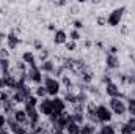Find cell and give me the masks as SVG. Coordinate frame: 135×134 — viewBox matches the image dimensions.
Returning <instances> with one entry per match:
<instances>
[{
    "label": "cell",
    "mask_w": 135,
    "mask_h": 134,
    "mask_svg": "<svg viewBox=\"0 0 135 134\" xmlns=\"http://www.w3.org/2000/svg\"><path fill=\"white\" fill-rule=\"evenodd\" d=\"M42 85L46 87V90H47V96H49V98L60 96L61 88H63V87H61L60 79H57V77H54V76H49V74H44Z\"/></svg>",
    "instance_id": "1"
},
{
    "label": "cell",
    "mask_w": 135,
    "mask_h": 134,
    "mask_svg": "<svg viewBox=\"0 0 135 134\" xmlns=\"http://www.w3.org/2000/svg\"><path fill=\"white\" fill-rule=\"evenodd\" d=\"M96 118H98L99 126H101V125H107V123H112L113 114H112V110L108 109V106H107L105 102L96 104Z\"/></svg>",
    "instance_id": "2"
},
{
    "label": "cell",
    "mask_w": 135,
    "mask_h": 134,
    "mask_svg": "<svg viewBox=\"0 0 135 134\" xmlns=\"http://www.w3.org/2000/svg\"><path fill=\"white\" fill-rule=\"evenodd\" d=\"M107 106L112 110V114L116 115V117H124L127 114L126 100H121V98H108V104Z\"/></svg>",
    "instance_id": "3"
},
{
    "label": "cell",
    "mask_w": 135,
    "mask_h": 134,
    "mask_svg": "<svg viewBox=\"0 0 135 134\" xmlns=\"http://www.w3.org/2000/svg\"><path fill=\"white\" fill-rule=\"evenodd\" d=\"M126 10H127V8H126L124 5H123V6H118V8H115V10H112L110 14L107 16V25H110V27H119L121 22H123V16H124Z\"/></svg>",
    "instance_id": "4"
},
{
    "label": "cell",
    "mask_w": 135,
    "mask_h": 134,
    "mask_svg": "<svg viewBox=\"0 0 135 134\" xmlns=\"http://www.w3.org/2000/svg\"><path fill=\"white\" fill-rule=\"evenodd\" d=\"M104 93H105L108 98H121V100H126V98H127L126 93H123L121 87H119L115 81H112L110 84H107V85L104 87Z\"/></svg>",
    "instance_id": "5"
},
{
    "label": "cell",
    "mask_w": 135,
    "mask_h": 134,
    "mask_svg": "<svg viewBox=\"0 0 135 134\" xmlns=\"http://www.w3.org/2000/svg\"><path fill=\"white\" fill-rule=\"evenodd\" d=\"M27 81H28V84H33L35 87L36 85H42L44 74L39 69V65L38 66H33V68H28V71H27Z\"/></svg>",
    "instance_id": "6"
},
{
    "label": "cell",
    "mask_w": 135,
    "mask_h": 134,
    "mask_svg": "<svg viewBox=\"0 0 135 134\" xmlns=\"http://www.w3.org/2000/svg\"><path fill=\"white\" fill-rule=\"evenodd\" d=\"M38 112L41 114V117L49 118L52 115V112H54V109H52V98L47 96V98L39 100V102H38Z\"/></svg>",
    "instance_id": "7"
},
{
    "label": "cell",
    "mask_w": 135,
    "mask_h": 134,
    "mask_svg": "<svg viewBox=\"0 0 135 134\" xmlns=\"http://www.w3.org/2000/svg\"><path fill=\"white\" fill-rule=\"evenodd\" d=\"M121 66V60L118 55L105 54V69L107 71H118Z\"/></svg>",
    "instance_id": "8"
},
{
    "label": "cell",
    "mask_w": 135,
    "mask_h": 134,
    "mask_svg": "<svg viewBox=\"0 0 135 134\" xmlns=\"http://www.w3.org/2000/svg\"><path fill=\"white\" fill-rule=\"evenodd\" d=\"M5 43H6V49H8V51H14V49H17V47L21 46L22 39H21L19 35L13 33V32H8V33H6Z\"/></svg>",
    "instance_id": "9"
},
{
    "label": "cell",
    "mask_w": 135,
    "mask_h": 134,
    "mask_svg": "<svg viewBox=\"0 0 135 134\" xmlns=\"http://www.w3.org/2000/svg\"><path fill=\"white\" fill-rule=\"evenodd\" d=\"M21 60L27 65L28 68H33V66H38V57L35 55L33 51H24L22 52V57Z\"/></svg>",
    "instance_id": "10"
},
{
    "label": "cell",
    "mask_w": 135,
    "mask_h": 134,
    "mask_svg": "<svg viewBox=\"0 0 135 134\" xmlns=\"http://www.w3.org/2000/svg\"><path fill=\"white\" fill-rule=\"evenodd\" d=\"M68 39H69L68 33H66V30H63V29H57V32L54 33V38H52L55 46H65L68 43Z\"/></svg>",
    "instance_id": "11"
},
{
    "label": "cell",
    "mask_w": 135,
    "mask_h": 134,
    "mask_svg": "<svg viewBox=\"0 0 135 134\" xmlns=\"http://www.w3.org/2000/svg\"><path fill=\"white\" fill-rule=\"evenodd\" d=\"M57 65H58V63H55V60L49 59V60L39 63V69L42 71V74H49V76H52L54 71H55V68H57Z\"/></svg>",
    "instance_id": "12"
},
{
    "label": "cell",
    "mask_w": 135,
    "mask_h": 134,
    "mask_svg": "<svg viewBox=\"0 0 135 134\" xmlns=\"http://www.w3.org/2000/svg\"><path fill=\"white\" fill-rule=\"evenodd\" d=\"M13 117H14V120L19 123V125H24V126H27L28 125V117H27V112L24 110V107L22 109H16V112L13 114Z\"/></svg>",
    "instance_id": "13"
},
{
    "label": "cell",
    "mask_w": 135,
    "mask_h": 134,
    "mask_svg": "<svg viewBox=\"0 0 135 134\" xmlns=\"http://www.w3.org/2000/svg\"><path fill=\"white\" fill-rule=\"evenodd\" d=\"M16 109H17V106L13 102V101H5V102H2V112L6 115V117H9V115H13L14 112H16Z\"/></svg>",
    "instance_id": "14"
},
{
    "label": "cell",
    "mask_w": 135,
    "mask_h": 134,
    "mask_svg": "<svg viewBox=\"0 0 135 134\" xmlns=\"http://www.w3.org/2000/svg\"><path fill=\"white\" fill-rule=\"evenodd\" d=\"M63 101L69 104V106H74L75 102H77V95H75V92L74 90H65V93H63Z\"/></svg>",
    "instance_id": "15"
},
{
    "label": "cell",
    "mask_w": 135,
    "mask_h": 134,
    "mask_svg": "<svg viewBox=\"0 0 135 134\" xmlns=\"http://www.w3.org/2000/svg\"><path fill=\"white\" fill-rule=\"evenodd\" d=\"M96 134H116V125H112V123L101 125L98 128V133Z\"/></svg>",
    "instance_id": "16"
},
{
    "label": "cell",
    "mask_w": 135,
    "mask_h": 134,
    "mask_svg": "<svg viewBox=\"0 0 135 134\" xmlns=\"http://www.w3.org/2000/svg\"><path fill=\"white\" fill-rule=\"evenodd\" d=\"M96 133H98V126L90 123V122H86L80 126V134H96Z\"/></svg>",
    "instance_id": "17"
},
{
    "label": "cell",
    "mask_w": 135,
    "mask_h": 134,
    "mask_svg": "<svg viewBox=\"0 0 135 134\" xmlns=\"http://www.w3.org/2000/svg\"><path fill=\"white\" fill-rule=\"evenodd\" d=\"M60 82H61V87H63L65 90H74V81H72V77H71L68 73L63 77H60Z\"/></svg>",
    "instance_id": "18"
},
{
    "label": "cell",
    "mask_w": 135,
    "mask_h": 134,
    "mask_svg": "<svg viewBox=\"0 0 135 134\" xmlns=\"http://www.w3.org/2000/svg\"><path fill=\"white\" fill-rule=\"evenodd\" d=\"M11 68H13V62H11L9 59H2V62H0V74L9 73Z\"/></svg>",
    "instance_id": "19"
},
{
    "label": "cell",
    "mask_w": 135,
    "mask_h": 134,
    "mask_svg": "<svg viewBox=\"0 0 135 134\" xmlns=\"http://www.w3.org/2000/svg\"><path fill=\"white\" fill-rule=\"evenodd\" d=\"M72 122L77 123V125H83L86 123V117H85V110L83 112H72Z\"/></svg>",
    "instance_id": "20"
},
{
    "label": "cell",
    "mask_w": 135,
    "mask_h": 134,
    "mask_svg": "<svg viewBox=\"0 0 135 134\" xmlns=\"http://www.w3.org/2000/svg\"><path fill=\"white\" fill-rule=\"evenodd\" d=\"M126 85L135 87V68H129L126 71Z\"/></svg>",
    "instance_id": "21"
},
{
    "label": "cell",
    "mask_w": 135,
    "mask_h": 134,
    "mask_svg": "<svg viewBox=\"0 0 135 134\" xmlns=\"http://www.w3.org/2000/svg\"><path fill=\"white\" fill-rule=\"evenodd\" d=\"M126 106H127L129 117H135V96H127L126 98Z\"/></svg>",
    "instance_id": "22"
},
{
    "label": "cell",
    "mask_w": 135,
    "mask_h": 134,
    "mask_svg": "<svg viewBox=\"0 0 135 134\" xmlns=\"http://www.w3.org/2000/svg\"><path fill=\"white\" fill-rule=\"evenodd\" d=\"M75 95H77V102H79V104H82V106H86V102H88V101H91V100H90L91 96L88 95V92H79V90H77V92H75Z\"/></svg>",
    "instance_id": "23"
},
{
    "label": "cell",
    "mask_w": 135,
    "mask_h": 134,
    "mask_svg": "<svg viewBox=\"0 0 135 134\" xmlns=\"http://www.w3.org/2000/svg\"><path fill=\"white\" fill-rule=\"evenodd\" d=\"M33 95L38 100H42V98H47V90L44 85H36L33 88Z\"/></svg>",
    "instance_id": "24"
},
{
    "label": "cell",
    "mask_w": 135,
    "mask_h": 134,
    "mask_svg": "<svg viewBox=\"0 0 135 134\" xmlns=\"http://www.w3.org/2000/svg\"><path fill=\"white\" fill-rule=\"evenodd\" d=\"M11 101H13L16 106H17V104H24V102H25V96H24L21 92H17V90H16V92H13V93H11Z\"/></svg>",
    "instance_id": "25"
},
{
    "label": "cell",
    "mask_w": 135,
    "mask_h": 134,
    "mask_svg": "<svg viewBox=\"0 0 135 134\" xmlns=\"http://www.w3.org/2000/svg\"><path fill=\"white\" fill-rule=\"evenodd\" d=\"M49 59H50V49H49V47H44L42 51H39V54H38L39 63H42V62H46V60H49Z\"/></svg>",
    "instance_id": "26"
},
{
    "label": "cell",
    "mask_w": 135,
    "mask_h": 134,
    "mask_svg": "<svg viewBox=\"0 0 135 134\" xmlns=\"http://www.w3.org/2000/svg\"><path fill=\"white\" fill-rule=\"evenodd\" d=\"M65 133L66 134H80V125H77V123H69L68 125V128L65 129Z\"/></svg>",
    "instance_id": "27"
},
{
    "label": "cell",
    "mask_w": 135,
    "mask_h": 134,
    "mask_svg": "<svg viewBox=\"0 0 135 134\" xmlns=\"http://www.w3.org/2000/svg\"><path fill=\"white\" fill-rule=\"evenodd\" d=\"M68 38H69L71 41H74V43H79L80 39H83V38H82V32H79V30H74V29H72V30L68 33Z\"/></svg>",
    "instance_id": "28"
},
{
    "label": "cell",
    "mask_w": 135,
    "mask_h": 134,
    "mask_svg": "<svg viewBox=\"0 0 135 134\" xmlns=\"http://www.w3.org/2000/svg\"><path fill=\"white\" fill-rule=\"evenodd\" d=\"M38 102H39V100H38L35 95H32L30 98H27V100H25L24 107H38Z\"/></svg>",
    "instance_id": "29"
},
{
    "label": "cell",
    "mask_w": 135,
    "mask_h": 134,
    "mask_svg": "<svg viewBox=\"0 0 135 134\" xmlns=\"http://www.w3.org/2000/svg\"><path fill=\"white\" fill-rule=\"evenodd\" d=\"M72 29H74V30H79V32H82V30L85 29V24H83V21H82V19H74V21H72Z\"/></svg>",
    "instance_id": "30"
},
{
    "label": "cell",
    "mask_w": 135,
    "mask_h": 134,
    "mask_svg": "<svg viewBox=\"0 0 135 134\" xmlns=\"http://www.w3.org/2000/svg\"><path fill=\"white\" fill-rule=\"evenodd\" d=\"M112 81H113V76H112L108 71H107V73L104 71V74H102V77H101V84L102 85H107V84H110Z\"/></svg>",
    "instance_id": "31"
},
{
    "label": "cell",
    "mask_w": 135,
    "mask_h": 134,
    "mask_svg": "<svg viewBox=\"0 0 135 134\" xmlns=\"http://www.w3.org/2000/svg\"><path fill=\"white\" fill-rule=\"evenodd\" d=\"M65 47H66L68 52H74V51H77V43H74V41L68 39V43L65 44Z\"/></svg>",
    "instance_id": "32"
},
{
    "label": "cell",
    "mask_w": 135,
    "mask_h": 134,
    "mask_svg": "<svg viewBox=\"0 0 135 134\" xmlns=\"http://www.w3.org/2000/svg\"><path fill=\"white\" fill-rule=\"evenodd\" d=\"M129 128H131V131L135 134V117H127V120L124 122Z\"/></svg>",
    "instance_id": "33"
},
{
    "label": "cell",
    "mask_w": 135,
    "mask_h": 134,
    "mask_svg": "<svg viewBox=\"0 0 135 134\" xmlns=\"http://www.w3.org/2000/svg\"><path fill=\"white\" fill-rule=\"evenodd\" d=\"M119 134H134V133L131 131V128H129L126 123H121V125H119Z\"/></svg>",
    "instance_id": "34"
},
{
    "label": "cell",
    "mask_w": 135,
    "mask_h": 134,
    "mask_svg": "<svg viewBox=\"0 0 135 134\" xmlns=\"http://www.w3.org/2000/svg\"><path fill=\"white\" fill-rule=\"evenodd\" d=\"M33 49H35V51H42V49H44L42 43H41L38 38H35V39H33Z\"/></svg>",
    "instance_id": "35"
},
{
    "label": "cell",
    "mask_w": 135,
    "mask_h": 134,
    "mask_svg": "<svg viewBox=\"0 0 135 134\" xmlns=\"http://www.w3.org/2000/svg\"><path fill=\"white\" fill-rule=\"evenodd\" d=\"M96 24H98V25H99V27H104V25H105V24H107V17H105V16H98V17H96Z\"/></svg>",
    "instance_id": "36"
},
{
    "label": "cell",
    "mask_w": 135,
    "mask_h": 134,
    "mask_svg": "<svg viewBox=\"0 0 135 134\" xmlns=\"http://www.w3.org/2000/svg\"><path fill=\"white\" fill-rule=\"evenodd\" d=\"M3 128H6V115L0 110V129H3Z\"/></svg>",
    "instance_id": "37"
},
{
    "label": "cell",
    "mask_w": 135,
    "mask_h": 134,
    "mask_svg": "<svg viewBox=\"0 0 135 134\" xmlns=\"http://www.w3.org/2000/svg\"><path fill=\"white\" fill-rule=\"evenodd\" d=\"M118 52H119V47L118 46H110L108 51H107V54H112V55H118Z\"/></svg>",
    "instance_id": "38"
},
{
    "label": "cell",
    "mask_w": 135,
    "mask_h": 134,
    "mask_svg": "<svg viewBox=\"0 0 135 134\" xmlns=\"http://www.w3.org/2000/svg\"><path fill=\"white\" fill-rule=\"evenodd\" d=\"M0 57L2 59H9V51L6 47H0Z\"/></svg>",
    "instance_id": "39"
},
{
    "label": "cell",
    "mask_w": 135,
    "mask_h": 134,
    "mask_svg": "<svg viewBox=\"0 0 135 134\" xmlns=\"http://www.w3.org/2000/svg\"><path fill=\"white\" fill-rule=\"evenodd\" d=\"M93 46H94V41H93V39H90V38H86V39H85V47H86V49H90V47H93Z\"/></svg>",
    "instance_id": "40"
},
{
    "label": "cell",
    "mask_w": 135,
    "mask_h": 134,
    "mask_svg": "<svg viewBox=\"0 0 135 134\" xmlns=\"http://www.w3.org/2000/svg\"><path fill=\"white\" fill-rule=\"evenodd\" d=\"M2 90H6V84H5V79L0 76V92Z\"/></svg>",
    "instance_id": "41"
},
{
    "label": "cell",
    "mask_w": 135,
    "mask_h": 134,
    "mask_svg": "<svg viewBox=\"0 0 135 134\" xmlns=\"http://www.w3.org/2000/svg\"><path fill=\"white\" fill-rule=\"evenodd\" d=\"M47 29H49V30H50V32H54V33H55V32H57V25H55V24H54V22H50V24H49V25H47Z\"/></svg>",
    "instance_id": "42"
},
{
    "label": "cell",
    "mask_w": 135,
    "mask_h": 134,
    "mask_svg": "<svg viewBox=\"0 0 135 134\" xmlns=\"http://www.w3.org/2000/svg\"><path fill=\"white\" fill-rule=\"evenodd\" d=\"M119 27H121V33H123V35L129 33V27H127V25H119Z\"/></svg>",
    "instance_id": "43"
},
{
    "label": "cell",
    "mask_w": 135,
    "mask_h": 134,
    "mask_svg": "<svg viewBox=\"0 0 135 134\" xmlns=\"http://www.w3.org/2000/svg\"><path fill=\"white\" fill-rule=\"evenodd\" d=\"M5 39H6V33H5L3 30H0V44H2Z\"/></svg>",
    "instance_id": "44"
},
{
    "label": "cell",
    "mask_w": 135,
    "mask_h": 134,
    "mask_svg": "<svg viewBox=\"0 0 135 134\" xmlns=\"http://www.w3.org/2000/svg\"><path fill=\"white\" fill-rule=\"evenodd\" d=\"M71 14H77V6H75V5L71 6Z\"/></svg>",
    "instance_id": "45"
},
{
    "label": "cell",
    "mask_w": 135,
    "mask_h": 134,
    "mask_svg": "<svg viewBox=\"0 0 135 134\" xmlns=\"http://www.w3.org/2000/svg\"><path fill=\"white\" fill-rule=\"evenodd\" d=\"M0 134H11V131L8 128H3V129H0Z\"/></svg>",
    "instance_id": "46"
},
{
    "label": "cell",
    "mask_w": 135,
    "mask_h": 134,
    "mask_svg": "<svg viewBox=\"0 0 135 134\" xmlns=\"http://www.w3.org/2000/svg\"><path fill=\"white\" fill-rule=\"evenodd\" d=\"M68 5V2H57L55 3V6H66Z\"/></svg>",
    "instance_id": "47"
},
{
    "label": "cell",
    "mask_w": 135,
    "mask_h": 134,
    "mask_svg": "<svg viewBox=\"0 0 135 134\" xmlns=\"http://www.w3.org/2000/svg\"><path fill=\"white\" fill-rule=\"evenodd\" d=\"M52 134H66L65 131H50Z\"/></svg>",
    "instance_id": "48"
},
{
    "label": "cell",
    "mask_w": 135,
    "mask_h": 134,
    "mask_svg": "<svg viewBox=\"0 0 135 134\" xmlns=\"http://www.w3.org/2000/svg\"><path fill=\"white\" fill-rule=\"evenodd\" d=\"M0 107H2V101H0Z\"/></svg>",
    "instance_id": "49"
},
{
    "label": "cell",
    "mask_w": 135,
    "mask_h": 134,
    "mask_svg": "<svg viewBox=\"0 0 135 134\" xmlns=\"http://www.w3.org/2000/svg\"><path fill=\"white\" fill-rule=\"evenodd\" d=\"M0 62H2V57H0Z\"/></svg>",
    "instance_id": "50"
}]
</instances>
